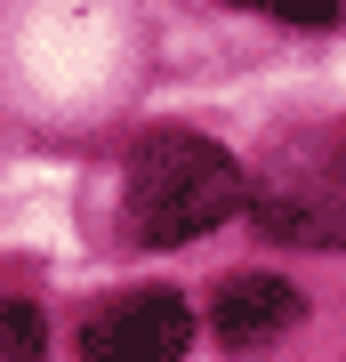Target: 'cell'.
Segmentation results:
<instances>
[{"mask_svg": "<svg viewBox=\"0 0 346 362\" xmlns=\"http://www.w3.org/2000/svg\"><path fill=\"white\" fill-rule=\"evenodd\" d=\"M250 218L266 242L290 250H346V129L298 137L274 153V169L250 185Z\"/></svg>", "mask_w": 346, "mask_h": 362, "instance_id": "obj_2", "label": "cell"}, {"mask_svg": "<svg viewBox=\"0 0 346 362\" xmlns=\"http://www.w3.org/2000/svg\"><path fill=\"white\" fill-rule=\"evenodd\" d=\"M298 314H306V298H298L282 274H226L218 298H209V330H218V346H233V354L274 346L282 330H298Z\"/></svg>", "mask_w": 346, "mask_h": 362, "instance_id": "obj_4", "label": "cell"}, {"mask_svg": "<svg viewBox=\"0 0 346 362\" xmlns=\"http://www.w3.org/2000/svg\"><path fill=\"white\" fill-rule=\"evenodd\" d=\"M242 8H274V16H298V25H338V0H242Z\"/></svg>", "mask_w": 346, "mask_h": 362, "instance_id": "obj_6", "label": "cell"}, {"mask_svg": "<svg viewBox=\"0 0 346 362\" xmlns=\"http://www.w3.org/2000/svg\"><path fill=\"white\" fill-rule=\"evenodd\" d=\"M0 362H40V314L25 306V298L0 306Z\"/></svg>", "mask_w": 346, "mask_h": 362, "instance_id": "obj_5", "label": "cell"}, {"mask_svg": "<svg viewBox=\"0 0 346 362\" xmlns=\"http://www.w3.org/2000/svg\"><path fill=\"white\" fill-rule=\"evenodd\" d=\"M185 346H193V314L178 290H129L113 306H97L81 330L89 362H178Z\"/></svg>", "mask_w": 346, "mask_h": 362, "instance_id": "obj_3", "label": "cell"}, {"mask_svg": "<svg viewBox=\"0 0 346 362\" xmlns=\"http://www.w3.org/2000/svg\"><path fill=\"white\" fill-rule=\"evenodd\" d=\"M250 202V177L226 145L193 137V129H154L137 137L129 153V177H121V226L137 250H178L193 233L226 226L233 209Z\"/></svg>", "mask_w": 346, "mask_h": 362, "instance_id": "obj_1", "label": "cell"}]
</instances>
